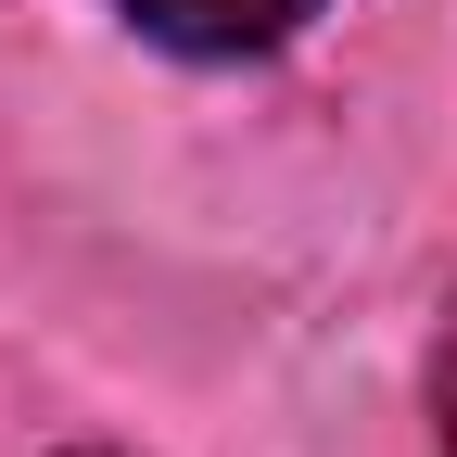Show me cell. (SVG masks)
<instances>
[{"label": "cell", "instance_id": "obj_1", "mask_svg": "<svg viewBox=\"0 0 457 457\" xmlns=\"http://www.w3.org/2000/svg\"><path fill=\"white\" fill-rule=\"evenodd\" d=\"M114 13L165 51H191V64H242V51H279L318 0H114Z\"/></svg>", "mask_w": 457, "mask_h": 457}, {"label": "cell", "instance_id": "obj_2", "mask_svg": "<svg viewBox=\"0 0 457 457\" xmlns=\"http://www.w3.org/2000/svg\"><path fill=\"white\" fill-rule=\"evenodd\" d=\"M432 420H445V457H457V318H445V356H432Z\"/></svg>", "mask_w": 457, "mask_h": 457}]
</instances>
